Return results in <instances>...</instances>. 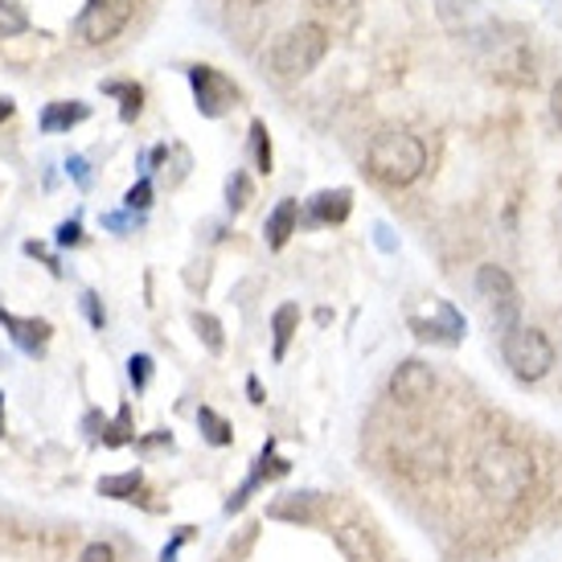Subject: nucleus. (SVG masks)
Here are the masks:
<instances>
[{
  "label": "nucleus",
  "instance_id": "obj_15",
  "mask_svg": "<svg viewBox=\"0 0 562 562\" xmlns=\"http://www.w3.org/2000/svg\"><path fill=\"white\" fill-rule=\"evenodd\" d=\"M103 94H115V99H124L120 103V115H124V124H132L144 108V87L140 82H103Z\"/></svg>",
  "mask_w": 562,
  "mask_h": 562
},
{
  "label": "nucleus",
  "instance_id": "obj_17",
  "mask_svg": "<svg viewBox=\"0 0 562 562\" xmlns=\"http://www.w3.org/2000/svg\"><path fill=\"white\" fill-rule=\"evenodd\" d=\"M193 321V328H198V337L205 341V349L210 353H222L226 349V337H222V325H218V316H210V313H193L189 316Z\"/></svg>",
  "mask_w": 562,
  "mask_h": 562
},
{
  "label": "nucleus",
  "instance_id": "obj_32",
  "mask_svg": "<svg viewBox=\"0 0 562 562\" xmlns=\"http://www.w3.org/2000/svg\"><path fill=\"white\" fill-rule=\"evenodd\" d=\"M247 391H250V403H263V391H259V382H255V378L247 382Z\"/></svg>",
  "mask_w": 562,
  "mask_h": 562
},
{
  "label": "nucleus",
  "instance_id": "obj_14",
  "mask_svg": "<svg viewBox=\"0 0 562 562\" xmlns=\"http://www.w3.org/2000/svg\"><path fill=\"white\" fill-rule=\"evenodd\" d=\"M296 325H300V304H280L276 316H271V328H276V361L288 353V341L296 337Z\"/></svg>",
  "mask_w": 562,
  "mask_h": 562
},
{
  "label": "nucleus",
  "instance_id": "obj_12",
  "mask_svg": "<svg viewBox=\"0 0 562 562\" xmlns=\"http://www.w3.org/2000/svg\"><path fill=\"white\" fill-rule=\"evenodd\" d=\"M296 226H300V205L296 198H283L271 214H267L263 222V238H267V247L271 250H283L288 247V238L296 235Z\"/></svg>",
  "mask_w": 562,
  "mask_h": 562
},
{
  "label": "nucleus",
  "instance_id": "obj_27",
  "mask_svg": "<svg viewBox=\"0 0 562 562\" xmlns=\"http://www.w3.org/2000/svg\"><path fill=\"white\" fill-rule=\"evenodd\" d=\"M66 172H70V177H75V181H79L82 189L91 186V169H87V160H82V157H70V160H66Z\"/></svg>",
  "mask_w": 562,
  "mask_h": 562
},
{
  "label": "nucleus",
  "instance_id": "obj_30",
  "mask_svg": "<svg viewBox=\"0 0 562 562\" xmlns=\"http://www.w3.org/2000/svg\"><path fill=\"white\" fill-rule=\"evenodd\" d=\"M103 226H108V231H127L132 218H127V214H103Z\"/></svg>",
  "mask_w": 562,
  "mask_h": 562
},
{
  "label": "nucleus",
  "instance_id": "obj_22",
  "mask_svg": "<svg viewBox=\"0 0 562 562\" xmlns=\"http://www.w3.org/2000/svg\"><path fill=\"white\" fill-rule=\"evenodd\" d=\"M124 205H127V214H144V210L153 205V181H148V177H140V181L124 193Z\"/></svg>",
  "mask_w": 562,
  "mask_h": 562
},
{
  "label": "nucleus",
  "instance_id": "obj_3",
  "mask_svg": "<svg viewBox=\"0 0 562 562\" xmlns=\"http://www.w3.org/2000/svg\"><path fill=\"white\" fill-rule=\"evenodd\" d=\"M328 54V33L325 25H316V21H304V25H292V30L283 33L276 49H271V70L280 75V79H304V75H313L316 66L325 63Z\"/></svg>",
  "mask_w": 562,
  "mask_h": 562
},
{
  "label": "nucleus",
  "instance_id": "obj_16",
  "mask_svg": "<svg viewBox=\"0 0 562 562\" xmlns=\"http://www.w3.org/2000/svg\"><path fill=\"white\" fill-rule=\"evenodd\" d=\"M250 202H255V186H250L247 172L235 169V172H231V181H226V205H231L235 214H243Z\"/></svg>",
  "mask_w": 562,
  "mask_h": 562
},
{
  "label": "nucleus",
  "instance_id": "obj_13",
  "mask_svg": "<svg viewBox=\"0 0 562 562\" xmlns=\"http://www.w3.org/2000/svg\"><path fill=\"white\" fill-rule=\"evenodd\" d=\"M91 115V108L82 103V99H58V103H46V111H42V132H70L75 124H82Z\"/></svg>",
  "mask_w": 562,
  "mask_h": 562
},
{
  "label": "nucleus",
  "instance_id": "obj_20",
  "mask_svg": "<svg viewBox=\"0 0 562 562\" xmlns=\"http://www.w3.org/2000/svg\"><path fill=\"white\" fill-rule=\"evenodd\" d=\"M30 30V16L16 0H0V37H16Z\"/></svg>",
  "mask_w": 562,
  "mask_h": 562
},
{
  "label": "nucleus",
  "instance_id": "obj_8",
  "mask_svg": "<svg viewBox=\"0 0 562 562\" xmlns=\"http://www.w3.org/2000/svg\"><path fill=\"white\" fill-rule=\"evenodd\" d=\"M431 308H436V316H431V321H423V316H411V328H415V337H419V341H443V345L464 341V333H469V321H464V313L456 308L452 300H436Z\"/></svg>",
  "mask_w": 562,
  "mask_h": 562
},
{
  "label": "nucleus",
  "instance_id": "obj_23",
  "mask_svg": "<svg viewBox=\"0 0 562 562\" xmlns=\"http://www.w3.org/2000/svg\"><path fill=\"white\" fill-rule=\"evenodd\" d=\"M127 378H132L136 391H144L148 378H153V358H148V353H132V358H127Z\"/></svg>",
  "mask_w": 562,
  "mask_h": 562
},
{
  "label": "nucleus",
  "instance_id": "obj_2",
  "mask_svg": "<svg viewBox=\"0 0 562 562\" xmlns=\"http://www.w3.org/2000/svg\"><path fill=\"white\" fill-rule=\"evenodd\" d=\"M423 169H427V144L415 132H403V127L398 132H382L366 148V172L374 177L378 186H415Z\"/></svg>",
  "mask_w": 562,
  "mask_h": 562
},
{
  "label": "nucleus",
  "instance_id": "obj_1",
  "mask_svg": "<svg viewBox=\"0 0 562 562\" xmlns=\"http://www.w3.org/2000/svg\"><path fill=\"white\" fill-rule=\"evenodd\" d=\"M533 476H538L533 456L521 443H509V439L488 443L472 460V481L481 488V497L493 501V505H517V501H526L533 488Z\"/></svg>",
  "mask_w": 562,
  "mask_h": 562
},
{
  "label": "nucleus",
  "instance_id": "obj_4",
  "mask_svg": "<svg viewBox=\"0 0 562 562\" xmlns=\"http://www.w3.org/2000/svg\"><path fill=\"white\" fill-rule=\"evenodd\" d=\"M501 358L514 370L517 382H538V378H547L554 370L559 353H554V341H550L542 328L514 325L505 328V337H501Z\"/></svg>",
  "mask_w": 562,
  "mask_h": 562
},
{
  "label": "nucleus",
  "instance_id": "obj_21",
  "mask_svg": "<svg viewBox=\"0 0 562 562\" xmlns=\"http://www.w3.org/2000/svg\"><path fill=\"white\" fill-rule=\"evenodd\" d=\"M250 157H255V169L259 172H271V140H267L263 120L250 124Z\"/></svg>",
  "mask_w": 562,
  "mask_h": 562
},
{
  "label": "nucleus",
  "instance_id": "obj_9",
  "mask_svg": "<svg viewBox=\"0 0 562 562\" xmlns=\"http://www.w3.org/2000/svg\"><path fill=\"white\" fill-rule=\"evenodd\" d=\"M476 292H481L493 308H497V316L505 321V328H514V316H517V288L514 280H509V271L497 263H484L481 271H476Z\"/></svg>",
  "mask_w": 562,
  "mask_h": 562
},
{
  "label": "nucleus",
  "instance_id": "obj_26",
  "mask_svg": "<svg viewBox=\"0 0 562 562\" xmlns=\"http://www.w3.org/2000/svg\"><path fill=\"white\" fill-rule=\"evenodd\" d=\"M79 562H115V554H111L108 542H91V547L79 554Z\"/></svg>",
  "mask_w": 562,
  "mask_h": 562
},
{
  "label": "nucleus",
  "instance_id": "obj_25",
  "mask_svg": "<svg viewBox=\"0 0 562 562\" xmlns=\"http://www.w3.org/2000/svg\"><path fill=\"white\" fill-rule=\"evenodd\" d=\"M82 308H87V316H91L94 328L108 325V313H103V304H99V296H94V292H82Z\"/></svg>",
  "mask_w": 562,
  "mask_h": 562
},
{
  "label": "nucleus",
  "instance_id": "obj_6",
  "mask_svg": "<svg viewBox=\"0 0 562 562\" xmlns=\"http://www.w3.org/2000/svg\"><path fill=\"white\" fill-rule=\"evenodd\" d=\"M189 87H193V99H198V111H202L205 120H222L231 108H238V99H243V91H238V82L231 79V75H222L218 66H189Z\"/></svg>",
  "mask_w": 562,
  "mask_h": 562
},
{
  "label": "nucleus",
  "instance_id": "obj_24",
  "mask_svg": "<svg viewBox=\"0 0 562 562\" xmlns=\"http://www.w3.org/2000/svg\"><path fill=\"white\" fill-rule=\"evenodd\" d=\"M58 247H79L82 243V226H79V218H70V222H63L58 226V238H54Z\"/></svg>",
  "mask_w": 562,
  "mask_h": 562
},
{
  "label": "nucleus",
  "instance_id": "obj_29",
  "mask_svg": "<svg viewBox=\"0 0 562 562\" xmlns=\"http://www.w3.org/2000/svg\"><path fill=\"white\" fill-rule=\"evenodd\" d=\"M374 243L382 250H394V238H391V226H382V222H378L374 226Z\"/></svg>",
  "mask_w": 562,
  "mask_h": 562
},
{
  "label": "nucleus",
  "instance_id": "obj_33",
  "mask_svg": "<svg viewBox=\"0 0 562 562\" xmlns=\"http://www.w3.org/2000/svg\"><path fill=\"white\" fill-rule=\"evenodd\" d=\"M231 4H238V9H259V4H267V0H231Z\"/></svg>",
  "mask_w": 562,
  "mask_h": 562
},
{
  "label": "nucleus",
  "instance_id": "obj_31",
  "mask_svg": "<svg viewBox=\"0 0 562 562\" xmlns=\"http://www.w3.org/2000/svg\"><path fill=\"white\" fill-rule=\"evenodd\" d=\"M16 111V103L13 99H0V124H4V120H9V115H13Z\"/></svg>",
  "mask_w": 562,
  "mask_h": 562
},
{
  "label": "nucleus",
  "instance_id": "obj_28",
  "mask_svg": "<svg viewBox=\"0 0 562 562\" xmlns=\"http://www.w3.org/2000/svg\"><path fill=\"white\" fill-rule=\"evenodd\" d=\"M550 115H554V124L562 127V79L550 87Z\"/></svg>",
  "mask_w": 562,
  "mask_h": 562
},
{
  "label": "nucleus",
  "instance_id": "obj_5",
  "mask_svg": "<svg viewBox=\"0 0 562 562\" xmlns=\"http://www.w3.org/2000/svg\"><path fill=\"white\" fill-rule=\"evenodd\" d=\"M136 13V0H87L82 13L75 16V37L82 46H108L127 30Z\"/></svg>",
  "mask_w": 562,
  "mask_h": 562
},
{
  "label": "nucleus",
  "instance_id": "obj_34",
  "mask_svg": "<svg viewBox=\"0 0 562 562\" xmlns=\"http://www.w3.org/2000/svg\"><path fill=\"white\" fill-rule=\"evenodd\" d=\"M0 406H4V394H0ZM0 436H4V423H0Z\"/></svg>",
  "mask_w": 562,
  "mask_h": 562
},
{
  "label": "nucleus",
  "instance_id": "obj_7",
  "mask_svg": "<svg viewBox=\"0 0 562 562\" xmlns=\"http://www.w3.org/2000/svg\"><path fill=\"white\" fill-rule=\"evenodd\" d=\"M386 391H391V398L398 406H419V403H427V398L436 394V374H431V366H427V361L406 358L391 370Z\"/></svg>",
  "mask_w": 562,
  "mask_h": 562
},
{
  "label": "nucleus",
  "instance_id": "obj_18",
  "mask_svg": "<svg viewBox=\"0 0 562 562\" xmlns=\"http://www.w3.org/2000/svg\"><path fill=\"white\" fill-rule=\"evenodd\" d=\"M198 423H202V431H205V439H210V443H214V448H226V443H231V423L222 419V415H214V411H210V406H202V411H198Z\"/></svg>",
  "mask_w": 562,
  "mask_h": 562
},
{
  "label": "nucleus",
  "instance_id": "obj_19",
  "mask_svg": "<svg viewBox=\"0 0 562 562\" xmlns=\"http://www.w3.org/2000/svg\"><path fill=\"white\" fill-rule=\"evenodd\" d=\"M136 488H140V472H124V476H103V481H99V493L115 501L136 497Z\"/></svg>",
  "mask_w": 562,
  "mask_h": 562
},
{
  "label": "nucleus",
  "instance_id": "obj_11",
  "mask_svg": "<svg viewBox=\"0 0 562 562\" xmlns=\"http://www.w3.org/2000/svg\"><path fill=\"white\" fill-rule=\"evenodd\" d=\"M0 325L9 328V337L16 341V349H25L30 358H37L49 345V325L46 321H33V316H16L0 308Z\"/></svg>",
  "mask_w": 562,
  "mask_h": 562
},
{
  "label": "nucleus",
  "instance_id": "obj_10",
  "mask_svg": "<svg viewBox=\"0 0 562 562\" xmlns=\"http://www.w3.org/2000/svg\"><path fill=\"white\" fill-rule=\"evenodd\" d=\"M349 210H353V193L349 189H321V193H313L308 202H304V210H300V222L304 226H341L345 218H349Z\"/></svg>",
  "mask_w": 562,
  "mask_h": 562
}]
</instances>
